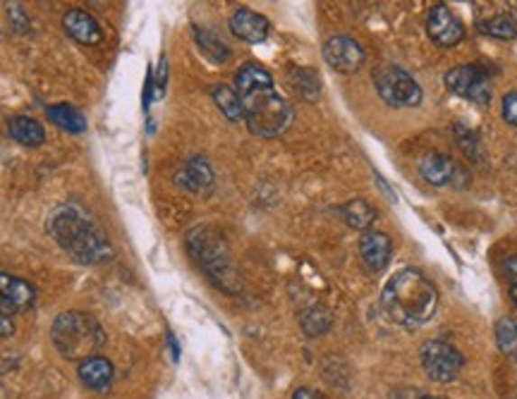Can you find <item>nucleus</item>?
<instances>
[{
	"instance_id": "1",
	"label": "nucleus",
	"mask_w": 517,
	"mask_h": 399,
	"mask_svg": "<svg viewBox=\"0 0 517 399\" xmlns=\"http://www.w3.org/2000/svg\"><path fill=\"white\" fill-rule=\"evenodd\" d=\"M235 91L240 96L245 122L256 137H281L292 124V105L278 94L273 77L262 65H242L235 75Z\"/></svg>"
},
{
	"instance_id": "16",
	"label": "nucleus",
	"mask_w": 517,
	"mask_h": 399,
	"mask_svg": "<svg viewBox=\"0 0 517 399\" xmlns=\"http://www.w3.org/2000/svg\"><path fill=\"white\" fill-rule=\"evenodd\" d=\"M62 24H65V32H68L75 41H79L82 46H98L104 41V32L98 27V22L87 14L84 10H69L62 17Z\"/></svg>"
},
{
	"instance_id": "6",
	"label": "nucleus",
	"mask_w": 517,
	"mask_h": 399,
	"mask_svg": "<svg viewBox=\"0 0 517 399\" xmlns=\"http://www.w3.org/2000/svg\"><path fill=\"white\" fill-rule=\"evenodd\" d=\"M374 86L381 101L391 108H417L424 98L420 84L398 65H379L374 69Z\"/></svg>"
},
{
	"instance_id": "17",
	"label": "nucleus",
	"mask_w": 517,
	"mask_h": 399,
	"mask_svg": "<svg viewBox=\"0 0 517 399\" xmlns=\"http://www.w3.org/2000/svg\"><path fill=\"white\" fill-rule=\"evenodd\" d=\"M79 378L87 387L104 393L113 383V364L104 357H91L79 364Z\"/></svg>"
},
{
	"instance_id": "2",
	"label": "nucleus",
	"mask_w": 517,
	"mask_h": 399,
	"mask_svg": "<svg viewBox=\"0 0 517 399\" xmlns=\"http://www.w3.org/2000/svg\"><path fill=\"white\" fill-rule=\"evenodd\" d=\"M49 230L68 256L84 266H97L113 258V247L94 215L79 204H65L51 213Z\"/></svg>"
},
{
	"instance_id": "13",
	"label": "nucleus",
	"mask_w": 517,
	"mask_h": 399,
	"mask_svg": "<svg viewBox=\"0 0 517 399\" xmlns=\"http://www.w3.org/2000/svg\"><path fill=\"white\" fill-rule=\"evenodd\" d=\"M230 32H233L240 41L262 43L266 41L271 27L269 20H266L263 14L254 13V10H247V7H240V10L230 17Z\"/></svg>"
},
{
	"instance_id": "12",
	"label": "nucleus",
	"mask_w": 517,
	"mask_h": 399,
	"mask_svg": "<svg viewBox=\"0 0 517 399\" xmlns=\"http://www.w3.org/2000/svg\"><path fill=\"white\" fill-rule=\"evenodd\" d=\"M420 175L434 186L456 185V179L467 177L462 172V168L456 166V160H450L443 153H429V156H424L420 160Z\"/></svg>"
},
{
	"instance_id": "28",
	"label": "nucleus",
	"mask_w": 517,
	"mask_h": 399,
	"mask_svg": "<svg viewBox=\"0 0 517 399\" xmlns=\"http://www.w3.org/2000/svg\"><path fill=\"white\" fill-rule=\"evenodd\" d=\"M503 273L511 280V285H517V256H508L503 261Z\"/></svg>"
},
{
	"instance_id": "30",
	"label": "nucleus",
	"mask_w": 517,
	"mask_h": 399,
	"mask_svg": "<svg viewBox=\"0 0 517 399\" xmlns=\"http://www.w3.org/2000/svg\"><path fill=\"white\" fill-rule=\"evenodd\" d=\"M393 399H439V397H429V394H420L414 390H398L393 393Z\"/></svg>"
},
{
	"instance_id": "18",
	"label": "nucleus",
	"mask_w": 517,
	"mask_h": 399,
	"mask_svg": "<svg viewBox=\"0 0 517 399\" xmlns=\"http://www.w3.org/2000/svg\"><path fill=\"white\" fill-rule=\"evenodd\" d=\"M7 131L10 137L22 146H42L43 139H46V131H43L42 122H36L34 117L17 115L10 120L7 124Z\"/></svg>"
},
{
	"instance_id": "27",
	"label": "nucleus",
	"mask_w": 517,
	"mask_h": 399,
	"mask_svg": "<svg viewBox=\"0 0 517 399\" xmlns=\"http://www.w3.org/2000/svg\"><path fill=\"white\" fill-rule=\"evenodd\" d=\"M503 120L517 127V91H511L503 96Z\"/></svg>"
},
{
	"instance_id": "21",
	"label": "nucleus",
	"mask_w": 517,
	"mask_h": 399,
	"mask_svg": "<svg viewBox=\"0 0 517 399\" xmlns=\"http://www.w3.org/2000/svg\"><path fill=\"white\" fill-rule=\"evenodd\" d=\"M194 39H197L201 53H204V56H207L208 60L226 62V60H230V56H233L228 46H226V41H223L221 36L216 34V32H208V29L194 27Z\"/></svg>"
},
{
	"instance_id": "20",
	"label": "nucleus",
	"mask_w": 517,
	"mask_h": 399,
	"mask_svg": "<svg viewBox=\"0 0 517 399\" xmlns=\"http://www.w3.org/2000/svg\"><path fill=\"white\" fill-rule=\"evenodd\" d=\"M211 96H214V104L218 105V111L228 117L230 122H242V120H245L240 96H237V91H235L233 86H228V84H216Z\"/></svg>"
},
{
	"instance_id": "15",
	"label": "nucleus",
	"mask_w": 517,
	"mask_h": 399,
	"mask_svg": "<svg viewBox=\"0 0 517 399\" xmlns=\"http://www.w3.org/2000/svg\"><path fill=\"white\" fill-rule=\"evenodd\" d=\"M178 179L180 185L185 186V189H189L192 194H197V196H208V194L214 192L216 185L214 170L208 166V160L201 159V156L187 160L185 166H182V170H180Z\"/></svg>"
},
{
	"instance_id": "11",
	"label": "nucleus",
	"mask_w": 517,
	"mask_h": 399,
	"mask_svg": "<svg viewBox=\"0 0 517 399\" xmlns=\"http://www.w3.org/2000/svg\"><path fill=\"white\" fill-rule=\"evenodd\" d=\"M34 302L36 292L27 280L10 276V273H0V311L5 316L24 313L34 306Z\"/></svg>"
},
{
	"instance_id": "24",
	"label": "nucleus",
	"mask_w": 517,
	"mask_h": 399,
	"mask_svg": "<svg viewBox=\"0 0 517 399\" xmlns=\"http://www.w3.org/2000/svg\"><path fill=\"white\" fill-rule=\"evenodd\" d=\"M479 32L491 39H501V41H512L517 39V22L508 14H496V17H491V20H484L479 24Z\"/></svg>"
},
{
	"instance_id": "19",
	"label": "nucleus",
	"mask_w": 517,
	"mask_h": 399,
	"mask_svg": "<svg viewBox=\"0 0 517 399\" xmlns=\"http://www.w3.org/2000/svg\"><path fill=\"white\" fill-rule=\"evenodd\" d=\"M343 218H345V222L350 225V228H355V230H369L376 222V218H379V213H376V208L369 204V201H365V199H352V201H347L343 208Z\"/></svg>"
},
{
	"instance_id": "31",
	"label": "nucleus",
	"mask_w": 517,
	"mask_h": 399,
	"mask_svg": "<svg viewBox=\"0 0 517 399\" xmlns=\"http://www.w3.org/2000/svg\"><path fill=\"white\" fill-rule=\"evenodd\" d=\"M292 399H321V397H319L314 390H309V387H300V390L292 394Z\"/></svg>"
},
{
	"instance_id": "7",
	"label": "nucleus",
	"mask_w": 517,
	"mask_h": 399,
	"mask_svg": "<svg viewBox=\"0 0 517 399\" xmlns=\"http://www.w3.org/2000/svg\"><path fill=\"white\" fill-rule=\"evenodd\" d=\"M462 358L460 351L456 347H450L448 342H439L431 340L421 347V368L427 373L429 378L434 383H450L457 378V373L462 371Z\"/></svg>"
},
{
	"instance_id": "29",
	"label": "nucleus",
	"mask_w": 517,
	"mask_h": 399,
	"mask_svg": "<svg viewBox=\"0 0 517 399\" xmlns=\"http://www.w3.org/2000/svg\"><path fill=\"white\" fill-rule=\"evenodd\" d=\"M14 332V325L10 321V316H5L3 311H0V338H10Z\"/></svg>"
},
{
	"instance_id": "4",
	"label": "nucleus",
	"mask_w": 517,
	"mask_h": 399,
	"mask_svg": "<svg viewBox=\"0 0 517 399\" xmlns=\"http://www.w3.org/2000/svg\"><path fill=\"white\" fill-rule=\"evenodd\" d=\"M51 338L65 358H91L104 344L106 335L98 321L84 311H65L53 321Z\"/></svg>"
},
{
	"instance_id": "22",
	"label": "nucleus",
	"mask_w": 517,
	"mask_h": 399,
	"mask_svg": "<svg viewBox=\"0 0 517 399\" xmlns=\"http://www.w3.org/2000/svg\"><path fill=\"white\" fill-rule=\"evenodd\" d=\"M300 325H302L304 335H309V338H319V335H324V332L331 331V325H333L331 311L326 309V306H309V309L302 311V316H300Z\"/></svg>"
},
{
	"instance_id": "23",
	"label": "nucleus",
	"mask_w": 517,
	"mask_h": 399,
	"mask_svg": "<svg viewBox=\"0 0 517 399\" xmlns=\"http://www.w3.org/2000/svg\"><path fill=\"white\" fill-rule=\"evenodd\" d=\"M49 117L53 122L65 131H72V134H79V131L87 130V120L77 108H72L69 104H58L53 108H49Z\"/></svg>"
},
{
	"instance_id": "25",
	"label": "nucleus",
	"mask_w": 517,
	"mask_h": 399,
	"mask_svg": "<svg viewBox=\"0 0 517 399\" xmlns=\"http://www.w3.org/2000/svg\"><path fill=\"white\" fill-rule=\"evenodd\" d=\"M496 344L505 357L517 358V321L515 318H501L496 323Z\"/></svg>"
},
{
	"instance_id": "26",
	"label": "nucleus",
	"mask_w": 517,
	"mask_h": 399,
	"mask_svg": "<svg viewBox=\"0 0 517 399\" xmlns=\"http://www.w3.org/2000/svg\"><path fill=\"white\" fill-rule=\"evenodd\" d=\"M290 82L295 86V91L302 98H314L319 96V77L311 72V69H292V75H290Z\"/></svg>"
},
{
	"instance_id": "10",
	"label": "nucleus",
	"mask_w": 517,
	"mask_h": 399,
	"mask_svg": "<svg viewBox=\"0 0 517 399\" xmlns=\"http://www.w3.org/2000/svg\"><path fill=\"white\" fill-rule=\"evenodd\" d=\"M324 58L336 72L352 75V72H357L365 65L366 53L352 36H333V39L326 41Z\"/></svg>"
},
{
	"instance_id": "3",
	"label": "nucleus",
	"mask_w": 517,
	"mask_h": 399,
	"mask_svg": "<svg viewBox=\"0 0 517 399\" xmlns=\"http://www.w3.org/2000/svg\"><path fill=\"white\" fill-rule=\"evenodd\" d=\"M381 309L402 328H420L439 309V289L421 270H398L381 292Z\"/></svg>"
},
{
	"instance_id": "14",
	"label": "nucleus",
	"mask_w": 517,
	"mask_h": 399,
	"mask_svg": "<svg viewBox=\"0 0 517 399\" xmlns=\"http://www.w3.org/2000/svg\"><path fill=\"white\" fill-rule=\"evenodd\" d=\"M391 254H393V244H391V237L386 232H374V230H366L359 240V256L362 261L366 263V268L372 270H383L391 261Z\"/></svg>"
},
{
	"instance_id": "8",
	"label": "nucleus",
	"mask_w": 517,
	"mask_h": 399,
	"mask_svg": "<svg viewBox=\"0 0 517 399\" xmlns=\"http://www.w3.org/2000/svg\"><path fill=\"white\" fill-rule=\"evenodd\" d=\"M446 86H448L456 96L467 98L472 104L486 105L491 101V79L479 65L469 62L460 68L450 69L446 75Z\"/></svg>"
},
{
	"instance_id": "9",
	"label": "nucleus",
	"mask_w": 517,
	"mask_h": 399,
	"mask_svg": "<svg viewBox=\"0 0 517 399\" xmlns=\"http://www.w3.org/2000/svg\"><path fill=\"white\" fill-rule=\"evenodd\" d=\"M429 39L441 46V49H453L465 39V27L456 14L450 13L448 5H434L427 17Z\"/></svg>"
},
{
	"instance_id": "32",
	"label": "nucleus",
	"mask_w": 517,
	"mask_h": 399,
	"mask_svg": "<svg viewBox=\"0 0 517 399\" xmlns=\"http://www.w3.org/2000/svg\"><path fill=\"white\" fill-rule=\"evenodd\" d=\"M511 299H512V304L517 306V285H511Z\"/></svg>"
},
{
	"instance_id": "5",
	"label": "nucleus",
	"mask_w": 517,
	"mask_h": 399,
	"mask_svg": "<svg viewBox=\"0 0 517 399\" xmlns=\"http://www.w3.org/2000/svg\"><path fill=\"white\" fill-rule=\"evenodd\" d=\"M187 241L194 261L207 270L211 280L223 285V277H230V249L223 234L216 232L214 228H197L189 232Z\"/></svg>"
}]
</instances>
